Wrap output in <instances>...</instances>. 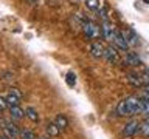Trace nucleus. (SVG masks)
I'll return each mask as SVG.
<instances>
[{
    "label": "nucleus",
    "mask_w": 149,
    "mask_h": 139,
    "mask_svg": "<svg viewBox=\"0 0 149 139\" xmlns=\"http://www.w3.org/2000/svg\"><path fill=\"white\" fill-rule=\"evenodd\" d=\"M20 139H36V134L34 131H31V130H22V133H20Z\"/></svg>",
    "instance_id": "19"
},
{
    "label": "nucleus",
    "mask_w": 149,
    "mask_h": 139,
    "mask_svg": "<svg viewBox=\"0 0 149 139\" xmlns=\"http://www.w3.org/2000/svg\"><path fill=\"white\" fill-rule=\"evenodd\" d=\"M102 59H106L107 62L112 63V65L120 63V56H118V53H116V48H113V46H107L106 51H104V57Z\"/></svg>",
    "instance_id": "8"
},
{
    "label": "nucleus",
    "mask_w": 149,
    "mask_h": 139,
    "mask_svg": "<svg viewBox=\"0 0 149 139\" xmlns=\"http://www.w3.org/2000/svg\"><path fill=\"white\" fill-rule=\"evenodd\" d=\"M143 134V136H149V118H146L141 122V131H140Z\"/></svg>",
    "instance_id": "20"
},
{
    "label": "nucleus",
    "mask_w": 149,
    "mask_h": 139,
    "mask_svg": "<svg viewBox=\"0 0 149 139\" xmlns=\"http://www.w3.org/2000/svg\"><path fill=\"white\" fill-rule=\"evenodd\" d=\"M86 6L90 11H96L100 9V0H86Z\"/></svg>",
    "instance_id": "18"
},
{
    "label": "nucleus",
    "mask_w": 149,
    "mask_h": 139,
    "mask_svg": "<svg viewBox=\"0 0 149 139\" xmlns=\"http://www.w3.org/2000/svg\"><path fill=\"white\" fill-rule=\"evenodd\" d=\"M23 116H25V110L20 105L9 107V118H11V120H20Z\"/></svg>",
    "instance_id": "10"
},
{
    "label": "nucleus",
    "mask_w": 149,
    "mask_h": 139,
    "mask_svg": "<svg viewBox=\"0 0 149 139\" xmlns=\"http://www.w3.org/2000/svg\"><path fill=\"white\" fill-rule=\"evenodd\" d=\"M0 139H8V138L5 136V134H2V136H0Z\"/></svg>",
    "instance_id": "27"
},
{
    "label": "nucleus",
    "mask_w": 149,
    "mask_h": 139,
    "mask_svg": "<svg viewBox=\"0 0 149 139\" xmlns=\"http://www.w3.org/2000/svg\"><path fill=\"white\" fill-rule=\"evenodd\" d=\"M20 100H22V99H19L17 96H14V94H11V93H8L6 102H8L9 107H17V105H20Z\"/></svg>",
    "instance_id": "17"
},
{
    "label": "nucleus",
    "mask_w": 149,
    "mask_h": 139,
    "mask_svg": "<svg viewBox=\"0 0 149 139\" xmlns=\"http://www.w3.org/2000/svg\"><path fill=\"white\" fill-rule=\"evenodd\" d=\"M65 82H67L68 87H74V83H76V74H74V73H68L67 77H65Z\"/></svg>",
    "instance_id": "21"
},
{
    "label": "nucleus",
    "mask_w": 149,
    "mask_h": 139,
    "mask_svg": "<svg viewBox=\"0 0 149 139\" xmlns=\"http://www.w3.org/2000/svg\"><path fill=\"white\" fill-rule=\"evenodd\" d=\"M2 130H3V134H5L8 139H20L22 130L19 128L17 124H14L13 120H6V124L2 127Z\"/></svg>",
    "instance_id": "3"
},
{
    "label": "nucleus",
    "mask_w": 149,
    "mask_h": 139,
    "mask_svg": "<svg viewBox=\"0 0 149 139\" xmlns=\"http://www.w3.org/2000/svg\"><path fill=\"white\" fill-rule=\"evenodd\" d=\"M104 51H106V48L102 46L101 42H92V43L88 45V53H90L95 59L104 57Z\"/></svg>",
    "instance_id": "7"
},
{
    "label": "nucleus",
    "mask_w": 149,
    "mask_h": 139,
    "mask_svg": "<svg viewBox=\"0 0 149 139\" xmlns=\"http://www.w3.org/2000/svg\"><path fill=\"white\" fill-rule=\"evenodd\" d=\"M123 65H126V67H138V65H141V59L138 57L137 53H134V51H127V54L124 56L123 62H121Z\"/></svg>",
    "instance_id": "6"
},
{
    "label": "nucleus",
    "mask_w": 149,
    "mask_h": 139,
    "mask_svg": "<svg viewBox=\"0 0 149 139\" xmlns=\"http://www.w3.org/2000/svg\"><path fill=\"white\" fill-rule=\"evenodd\" d=\"M82 31L88 39H100L102 36L101 26H98L95 22H90V20H82Z\"/></svg>",
    "instance_id": "2"
},
{
    "label": "nucleus",
    "mask_w": 149,
    "mask_h": 139,
    "mask_svg": "<svg viewBox=\"0 0 149 139\" xmlns=\"http://www.w3.org/2000/svg\"><path fill=\"white\" fill-rule=\"evenodd\" d=\"M140 131H141V122H138L137 119H132L123 127V131L121 133H123L126 138H132L135 134H138Z\"/></svg>",
    "instance_id": "4"
},
{
    "label": "nucleus",
    "mask_w": 149,
    "mask_h": 139,
    "mask_svg": "<svg viewBox=\"0 0 149 139\" xmlns=\"http://www.w3.org/2000/svg\"><path fill=\"white\" fill-rule=\"evenodd\" d=\"M141 110H143V104L140 96L137 94H130L124 97L116 105V114L121 116V118H130V116H135V114H141Z\"/></svg>",
    "instance_id": "1"
},
{
    "label": "nucleus",
    "mask_w": 149,
    "mask_h": 139,
    "mask_svg": "<svg viewBox=\"0 0 149 139\" xmlns=\"http://www.w3.org/2000/svg\"><path fill=\"white\" fill-rule=\"evenodd\" d=\"M100 16H101V19H102L104 22H109V19H107L109 16H107V9H106V8H101V9H100Z\"/></svg>",
    "instance_id": "25"
},
{
    "label": "nucleus",
    "mask_w": 149,
    "mask_h": 139,
    "mask_svg": "<svg viewBox=\"0 0 149 139\" xmlns=\"http://www.w3.org/2000/svg\"><path fill=\"white\" fill-rule=\"evenodd\" d=\"M141 79H143V85H149V68H146L141 73Z\"/></svg>",
    "instance_id": "22"
},
{
    "label": "nucleus",
    "mask_w": 149,
    "mask_h": 139,
    "mask_svg": "<svg viewBox=\"0 0 149 139\" xmlns=\"http://www.w3.org/2000/svg\"><path fill=\"white\" fill-rule=\"evenodd\" d=\"M144 93H146V94H149V85H144Z\"/></svg>",
    "instance_id": "26"
},
{
    "label": "nucleus",
    "mask_w": 149,
    "mask_h": 139,
    "mask_svg": "<svg viewBox=\"0 0 149 139\" xmlns=\"http://www.w3.org/2000/svg\"><path fill=\"white\" fill-rule=\"evenodd\" d=\"M25 116L33 122H39V114H37L36 108H33V107H26L25 108Z\"/></svg>",
    "instance_id": "15"
},
{
    "label": "nucleus",
    "mask_w": 149,
    "mask_h": 139,
    "mask_svg": "<svg viewBox=\"0 0 149 139\" xmlns=\"http://www.w3.org/2000/svg\"><path fill=\"white\" fill-rule=\"evenodd\" d=\"M6 108H9V105H8V102H6V97L0 96V113H2L3 110H6Z\"/></svg>",
    "instance_id": "23"
},
{
    "label": "nucleus",
    "mask_w": 149,
    "mask_h": 139,
    "mask_svg": "<svg viewBox=\"0 0 149 139\" xmlns=\"http://www.w3.org/2000/svg\"><path fill=\"white\" fill-rule=\"evenodd\" d=\"M140 99H141V104H143L141 114H144L146 118H149V94L143 93V94H140Z\"/></svg>",
    "instance_id": "14"
},
{
    "label": "nucleus",
    "mask_w": 149,
    "mask_h": 139,
    "mask_svg": "<svg viewBox=\"0 0 149 139\" xmlns=\"http://www.w3.org/2000/svg\"><path fill=\"white\" fill-rule=\"evenodd\" d=\"M121 32H123L124 39L127 40L129 46H130V45H137V43H138V37H137V34L134 32V30H126V31H121Z\"/></svg>",
    "instance_id": "13"
},
{
    "label": "nucleus",
    "mask_w": 149,
    "mask_h": 139,
    "mask_svg": "<svg viewBox=\"0 0 149 139\" xmlns=\"http://www.w3.org/2000/svg\"><path fill=\"white\" fill-rule=\"evenodd\" d=\"M143 2H144V3H148V5H149V0H143Z\"/></svg>",
    "instance_id": "29"
},
{
    "label": "nucleus",
    "mask_w": 149,
    "mask_h": 139,
    "mask_svg": "<svg viewBox=\"0 0 149 139\" xmlns=\"http://www.w3.org/2000/svg\"><path fill=\"white\" fill-rule=\"evenodd\" d=\"M40 139H51L50 136H44V138H40Z\"/></svg>",
    "instance_id": "28"
},
{
    "label": "nucleus",
    "mask_w": 149,
    "mask_h": 139,
    "mask_svg": "<svg viewBox=\"0 0 149 139\" xmlns=\"http://www.w3.org/2000/svg\"><path fill=\"white\" fill-rule=\"evenodd\" d=\"M54 122H56V125H58L61 130H65L68 127V119L65 118V114H58L56 119H54Z\"/></svg>",
    "instance_id": "16"
},
{
    "label": "nucleus",
    "mask_w": 149,
    "mask_h": 139,
    "mask_svg": "<svg viewBox=\"0 0 149 139\" xmlns=\"http://www.w3.org/2000/svg\"><path fill=\"white\" fill-rule=\"evenodd\" d=\"M127 82H129L132 87H141V85H143L141 74H140V73H135V71L129 73V74H127Z\"/></svg>",
    "instance_id": "12"
},
{
    "label": "nucleus",
    "mask_w": 149,
    "mask_h": 139,
    "mask_svg": "<svg viewBox=\"0 0 149 139\" xmlns=\"http://www.w3.org/2000/svg\"><path fill=\"white\" fill-rule=\"evenodd\" d=\"M9 93H11V94H14V96H17L19 99H22V93L19 91V88H16V87H11V88H9Z\"/></svg>",
    "instance_id": "24"
},
{
    "label": "nucleus",
    "mask_w": 149,
    "mask_h": 139,
    "mask_svg": "<svg viewBox=\"0 0 149 139\" xmlns=\"http://www.w3.org/2000/svg\"><path fill=\"white\" fill-rule=\"evenodd\" d=\"M113 45H115V48H118L121 51H127L129 50V43H127V40L124 39V36H123L121 31H116L115 39H113Z\"/></svg>",
    "instance_id": "9"
},
{
    "label": "nucleus",
    "mask_w": 149,
    "mask_h": 139,
    "mask_svg": "<svg viewBox=\"0 0 149 139\" xmlns=\"http://www.w3.org/2000/svg\"><path fill=\"white\" fill-rule=\"evenodd\" d=\"M45 133H47V136H50V138H58L61 134V128L56 125V122H48L45 125Z\"/></svg>",
    "instance_id": "11"
},
{
    "label": "nucleus",
    "mask_w": 149,
    "mask_h": 139,
    "mask_svg": "<svg viewBox=\"0 0 149 139\" xmlns=\"http://www.w3.org/2000/svg\"><path fill=\"white\" fill-rule=\"evenodd\" d=\"M101 30H102V37L110 42V43H113V39H115V34H116V28L112 25L110 22H102L101 25Z\"/></svg>",
    "instance_id": "5"
}]
</instances>
